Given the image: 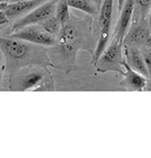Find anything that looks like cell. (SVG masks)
<instances>
[{
	"mask_svg": "<svg viewBox=\"0 0 151 158\" xmlns=\"http://www.w3.org/2000/svg\"><path fill=\"white\" fill-rule=\"evenodd\" d=\"M149 34H150V32H149L148 27H145L143 25H137L132 28L130 33L125 34L123 44L139 48V46L145 44V41L148 39Z\"/></svg>",
	"mask_w": 151,
	"mask_h": 158,
	"instance_id": "9",
	"label": "cell"
},
{
	"mask_svg": "<svg viewBox=\"0 0 151 158\" xmlns=\"http://www.w3.org/2000/svg\"><path fill=\"white\" fill-rule=\"evenodd\" d=\"M122 67L125 69V71L122 73L124 75V79L121 82V85L125 89L131 90V92H141L147 87V84H148L147 77L132 69L131 67L126 63L125 60L122 61Z\"/></svg>",
	"mask_w": 151,
	"mask_h": 158,
	"instance_id": "6",
	"label": "cell"
},
{
	"mask_svg": "<svg viewBox=\"0 0 151 158\" xmlns=\"http://www.w3.org/2000/svg\"><path fill=\"white\" fill-rule=\"evenodd\" d=\"M39 24V26L42 27L45 32L52 34V35H58V34H60L61 28H62L61 24L59 23V20L56 19V17L54 16V15L47 17L46 19L42 20V22Z\"/></svg>",
	"mask_w": 151,
	"mask_h": 158,
	"instance_id": "11",
	"label": "cell"
},
{
	"mask_svg": "<svg viewBox=\"0 0 151 158\" xmlns=\"http://www.w3.org/2000/svg\"><path fill=\"white\" fill-rule=\"evenodd\" d=\"M134 1H135V3L141 8V10L147 11L148 9H150L151 0H134Z\"/></svg>",
	"mask_w": 151,
	"mask_h": 158,
	"instance_id": "15",
	"label": "cell"
},
{
	"mask_svg": "<svg viewBox=\"0 0 151 158\" xmlns=\"http://www.w3.org/2000/svg\"><path fill=\"white\" fill-rule=\"evenodd\" d=\"M150 11H149V24H148V28H149V32L151 34V7H150Z\"/></svg>",
	"mask_w": 151,
	"mask_h": 158,
	"instance_id": "21",
	"label": "cell"
},
{
	"mask_svg": "<svg viewBox=\"0 0 151 158\" xmlns=\"http://www.w3.org/2000/svg\"><path fill=\"white\" fill-rule=\"evenodd\" d=\"M92 3L95 5L96 7V9L99 10V8H100V6H102V2H103V0H92Z\"/></svg>",
	"mask_w": 151,
	"mask_h": 158,
	"instance_id": "17",
	"label": "cell"
},
{
	"mask_svg": "<svg viewBox=\"0 0 151 158\" xmlns=\"http://www.w3.org/2000/svg\"><path fill=\"white\" fill-rule=\"evenodd\" d=\"M66 1L68 6L71 8H76L90 15H95L97 13V9L92 0H66Z\"/></svg>",
	"mask_w": 151,
	"mask_h": 158,
	"instance_id": "10",
	"label": "cell"
},
{
	"mask_svg": "<svg viewBox=\"0 0 151 158\" xmlns=\"http://www.w3.org/2000/svg\"><path fill=\"white\" fill-rule=\"evenodd\" d=\"M145 46L151 49V34H149L148 39H147V41H145Z\"/></svg>",
	"mask_w": 151,
	"mask_h": 158,
	"instance_id": "20",
	"label": "cell"
},
{
	"mask_svg": "<svg viewBox=\"0 0 151 158\" xmlns=\"http://www.w3.org/2000/svg\"><path fill=\"white\" fill-rule=\"evenodd\" d=\"M124 56H125V61L129 66L131 67L132 69L138 71L139 73L143 75L145 77L149 78V73L148 69L145 67V60L142 56V53L140 52V50L135 46L131 45H125L124 44Z\"/></svg>",
	"mask_w": 151,
	"mask_h": 158,
	"instance_id": "8",
	"label": "cell"
},
{
	"mask_svg": "<svg viewBox=\"0 0 151 158\" xmlns=\"http://www.w3.org/2000/svg\"><path fill=\"white\" fill-rule=\"evenodd\" d=\"M7 5H8V3H6V2H0V10L5 9V8L7 7Z\"/></svg>",
	"mask_w": 151,
	"mask_h": 158,
	"instance_id": "23",
	"label": "cell"
},
{
	"mask_svg": "<svg viewBox=\"0 0 151 158\" xmlns=\"http://www.w3.org/2000/svg\"><path fill=\"white\" fill-rule=\"evenodd\" d=\"M6 23H9V19L7 18L6 14L3 10H0V25H3V24Z\"/></svg>",
	"mask_w": 151,
	"mask_h": 158,
	"instance_id": "16",
	"label": "cell"
},
{
	"mask_svg": "<svg viewBox=\"0 0 151 158\" xmlns=\"http://www.w3.org/2000/svg\"><path fill=\"white\" fill-rule=\"evenodd\" d=\"M56 3H58V0H49V1L42 3V5H39L35 9H33L32 11L26 14V15H24L23 17L18 18L13 24V26L10 27V31L14 33L16 31H19L22 28H24V27L41 23L42 20L46 19L47 17L54 15Z\"/></svg>",
	"mask_w": 151,
	"mask_h": 158,
	"instance_id": "1",
	"label": "cell"
},
{
	"mask_svg": "<svg viewBox=\"0 0 151 158\" xmlns=\"http://www.w3.org/2000/svg\"><path fill=\"white\" fill-rule=\"evenodd\" d=\"M135 1L134 0H125L123 3V7L120 10V17H118V22L115 27V36L114 39L117 40L118 42L123 43L125 34L128 33L130 24H131L132 16L134 13Z\"/></svg>",
	"mask_w": 151,
	"mask_h": 158,
	"instance_id": "5",
	"label": "cell"
},
{
	"mask_svg": "<svg viewBox=\"0 0 151 158\" xmlns=\"http://www.w3.org/2000/svg\"><path fill=\"white\" fill-rule=\"evenodd\" d=\"M0 50L7 60L23 59L30 51V46L24 41L13 39V37H1L0 39Z\"/></svg>",
	"mask_w": 151,
	"mask_h": 158,
	"instance_id": "4",
	"label": "cell"
},
{
	"mask_svg": "<svg viewBox=\"0 0 151 158\" xmlns=\"http://www.w3.org/2000/svg\"><path fill=\"white\" fill-rule=\"evenodd\" d=\"M125 0H117V6H118V11L121 10V8L123 7V3H124Z\"/></svg>",
	"mask_w": 151,
	"mask_h": 158,
	"instance_id": "22",
	"label": "cell"
},
{
	"mask_svg": "<svg viewBox=\"0 0 151 158\" xmlns=\"http://www.w3.org/2000/svg\"><path fill=\"white\" fill-rule=\"evenodd\" d=\"M49 0H25V1H18V2L8 3L7 7L3 9L7 18L10 20L20 18L24 15L28 14L33 9H35L39 5L46 2Z\"/></svg>",
	"mask_w": 151,
	"mask_h": 158,
	"instance_id": "7",
	"label": "cell"
},
{
	"mask_svg": "<svg viewBox=\"0 0 151 158\" xmlns=\"http://www.w3.org/2000/svg\"><path fill=\"white\" fill-rule=\"evenodd\" d=\"M123 43L118 42L117 40H113V42L108 46H106L102 56H99L98 61L96 62V68L98 71L105 73L108 70H118L122 66L123 53H122Z\"/></svg>",
	"mask_w": 151,
	"mask_h": 158,
	"instance_id": "2",
	"label": "cell"
},
{
	"mask_svg": "<svg viewBox=\"0 0 151 158\" xmlns=\"http://www.w3.org/2000/svg\"><path fill=\"white\" fill-rule=\"evenodd\" d=\"M43 79V75L42 73H31V75H28V76L25 78V80H24L23 82V90H28V89H32L34 88V87H36L37 85H39V82L42 81Z\"/></svg>",
	"mask_w": 151,
	"mask_h": 158,
	"instance_id": "13",
	"label": "cell"
},
{
	"mask_svg": "<svg viewBox=\"0 0 151 158\" xmlns=\"http://www.w3.org/2000/svg\"><path fill=\"white\" fill-rule=\"evenodd\" d=\"M10 37L20 40L24 42L41 44V45H54L56 43V39L54 37V35L45 32L41 26H33V25L14 32Z\"/></svg>",
	"mask_w": 151,
	"mask_h": 158,
	"instance_id": "3",
	"label": "cell"
},
{
	"mask_svg": "<svg viewBox=\"0 0 151 158\" xmlns=\"http://www.w3.org/2000/svg\"><path fill=\"white\" fill-rule=\"evenodd\" d=\"M2 71H3V62H2L1 56H0V86H1V76H2Z\"/></svg>",
	"mask_w": 151,
	"mask_h": 158,
	"instance_id": "18",
	"label": "cell"
},
{
	"mask_svg": "<svg viewBox=\"0 0 151 158\" xmlns=\"http://www.w3.org/2000/svg\"><path fill=\"white\" fill-rule=\"evenodd\" d=\"M55 17L56 19L59 20V23L61 24V26L67 25V23L69 22V18H70L69 6H68L66 0H59L58 1L55 8Z\"/></svg>",
	"mask_w": 151,
	"mask_h": 158,
	"instance_id": "12",
	"label": "cell"
},
{
	"mask_svg": "<svg viewBox=\"0 0 151 158\" xmlns=\"http://www.w3.org/2000/svg\"><path fill=\"white\" fill-rule=\"evenodd\" d=\"M148 88H149V89H151V81L148 84Z\"/></svg>",
	"mask_w": 151,
	"mask_h": 158,
	"instance_id": "24",
	"label": "cell"
},
{
	"mask_svg": "<svg viewBox=\"0 0 151 158\" xmlns=\"http://www.w3.org/2000/svg\"><path fill=\"white\" fill-rule=\"evenodd\" d=\"M142 56H143V60H145V67H147V69H148L149 77H151V49L150 48H147V46H145V49L143 50V52H142Z\"/></svg>",
	"mask_w": 151,
	"mask_h": 158,
	"instance_id": "14",
	"label": "cell"
},
{
	"mask_svg": "<svg viewBox=\"0 0 151 158\" xmlns=\"http://www.w3.org/2000/svg\"><path fill=\"white\" fill-rule=\"evenodd\" d=\"M18 1H25V0H0V2H6V3L18 2Z\"/></svg>",
	"mask_w": 151,
	"mask_h": 158,
	"instance_id": "19",
	"label": "cell"
}]
</instances>
